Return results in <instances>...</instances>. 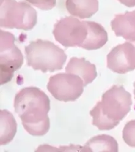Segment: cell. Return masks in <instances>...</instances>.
<instances>
[{"instance_id":"obj_10","label":"cell","mask_w":135,"mask_h":152,"mask_svg":"<svg viewBox=\"0 0 135 152\" xmlns=\"http://www.w3.org/2000/svg\"><path fill=\"white\" fill-rule=\"evenodd\" d=\"M65 71L79 76L83 80L84 87L92 83L97 76L96 66L84 58L72 57L67 65Z\"/></svg>"},{"instance_id":"obj_13","label":"cell","mask_w":135,"mask_h":152,"mask_svg":"<svg viewBox=\"0 0 135 152\" xmlns=\"http://www.w3.org/2000/svg\"><path fill=\"white\" fill-rule=\"evenodd\" d=\"M17 124L13 114L7 110L0 111V145L11 142L17 132Z\"/></svg>"},{"instance_id":"obj_4","label":"cell","mask_w":135,"mask_h":152,"mask_svg":"<svg viewBox=\"0 0 135 152\" xmlns=\"http://www.w3.org/2000/svg\"><path fill=\"white\" fill-rule=\"evenodd\" d=\"M37 20V12L29 4L3 0L0 7V27L30 31Z\"/></svg>"},{"instance_id":"obj_11","label":"cell","mask_w":135,"mask_h":152,"mask_svg":"<svg viewBox=\"0 0 135 152\" xmlns=\"http://www.w3.org/2000/svg\"><path fill=\"white\" fill-rule=\"evenodd\" d=\"M88 34L82 48L88 51L98 50L108 41V34L104 27L92 21H87Z\"/></svg>"},{"instance_id":"obj_9","label":"cell","mask_w":135,"mask_h":152,"mask_svg":"<svg viewBox=\"0 0 135 152\" xmlns=\"http://www.w3.org/2000/svg\"><path fill=\"white\" fill-rule=\"evenodd\" d=\"M110 25L116 36L128 41H135V10L116 15Z\"/></svg>"},{"instance_id":"obj_16","label":"cell","mask_w":135,"mask_h":152,"mask_svg":"<svg viewBox=\"0 0 135 152\" xmlns=\"http://www.w3.org/2000/svg\"><path fill=\"white\" fill-rule=\"evenodd\" d=\"M26 1L41 10L46 11L54 8L56 4V0H26Z\"/></svg>"},{"instance_id":"obj_17","label":"cell","mask_w":135,"mask_h":152,"mask_svg":"<svg viewBox=\"0 0 135 152\" xmlns=\"http://www.w3.org/2000/svg\"><path fill=\"white\" fill-rule=\"evenodd\" d=\"M118 1L128 7L132 8L135 7V0H118Z\"/></svg>"},{"instance_id":"obj_2","label":"cell","mask_w":135,"mask_h":152,"mask_svg":"<svg viewBox=\"0 0 135 152\" xmlns=\"http://www.w3.org/2000/svg\"><path fill=\"white\" fill-rule=\"evenodd\" d=\"M131 94L123 86H113L90 112L93 125L100 131L114 129L131 110Z\"/></svg>"},{"instance_id":"obj_6","label":"cell","mask_w":135,"mask_h":152,"mask_svg":"<svg viewBox=\"0 0 135 152\" xmlns=\"http://www.w3.org/2000/svg\"><path fill=\"white\" fill-rule=\"evenodd\" d=\"M53 34L56 41L65 48H82L88 34L87 21L66 17L55 23Z\"/></svg>"},{"instance_id":"obj_7","label":"cell","mask_w":135,"mask_h":152,"mask_svg":"<svg viewBox=\"0 0 135 152\" xmlns=\"http://www.w3.org/2000/svg\"><path fill=\"white\" fill-rule=\"evenodd\" d=\"M84 81L79 76L71 73H61L51 76L47 89L57 100L74 102L84 91Z\"/></svg>"},{"instance_id":"obj_15","label":"cell","mask_w":135,"mask_h":152,"mask_svg":"<svg viewBox=\"0 0 135 152\" xmlns=\"http://www.w3.org/2000/svg\"><path fill=\"white\" fill-rule=\"evenodd\" d=\"M123 138L130 147L135 148V120L129 121L123 131Z\"/></svg>"},{"instance_id":"obj_5","label":"cell","mask_w":135,"mask_h":152,"mask_svg":"<svg viewBox=\"0 0 135 152\" xmlns=\"http://www.w3.org/2000/svg\"><path fill=\"white\" fill-rule=\"evenodd\" d=\"M15 38L8 32L0 31V72L1 85L10 81L14 72L21 68L23 56L15 45Z\"/></svg>"},{"instance_id":"obj_3","label":"cell","mask_w":135,"mask_h":152,"mask_svg":"<svg viewBox=\"0 0 135 152\" xmlns=\"http://www.w3.org/2000/svg\"><path fill=\"white\" fill-rule=\"evenodd\" d=\"M28 66L43 73L54 72L63 69L67 55L52 42L37 39L25 48Z\"/></svg>"},{"instance_id":"obj_1","label":"cell","mask_w":135,"mask_h":152,"mask_svg":"<svg viewBox=\"0 0 135 152\" xmlns=\"http://www.w3.org/2000/svg\"><path fill=\"white\" fill-rule=\"evenodd\" d=\"M14 109L29 134L42 136L49 131L50 121L48 113L50 100L40 89L29 87L21 89L15 97Z\"/></svg>"},{"instance_id":"obj_12","label":"cell","mask_w":135,"mask_h":152,"mask_svg":"<svg viewBox=\"0 0 135 152\" xmlns=\"http://www.w3.org/2000/svg\"><path fill=\"white\" fill-rule=\"evenodd\" d=\"M98 0H66V8L71 15L89 18L98 10Z\"/></svg>"},{"instance_id":"obj_18","label":"cell","mask_w":135,"mask_h":152,"mask_svg":"<svg viewBox=\"0 0 135 152\" xmlns=\"http://www.w3.org/2000/svg\"><path fill=\"white\" fill-rule=\"evenodd\" d=\"M133 86H134V99H135V82L133 83Z\"/></svg>"},{"instance_id":"obj_8","label":"cell","mask_w":135,"mask_h":152,"mask_svg":"<svg viewBox=\"0 0 135 152\" xmlns=\"http://www.w3.org/2000/svg\"><path fill=\"white\" fill-rule=\"evenodd\" d=\"M107 67L112 72L124 74L135 70V41L119 45L107 56Z\"/></svg>"},{"instance_id":"obj_14","label":"cell","mask_w":135,"mask_h":152,"mask_svg":"<svg viewBox=\"0 0 135 152\" xmlns=\"http://www.w3.org/2000/svg\"><path fill=\"white\" fill-rule=\"evenodd\" d=\"M119 146L113 137L101 134L93 137L82 148V151H112L117 152Z\"/></svg>"}]
</instances>
